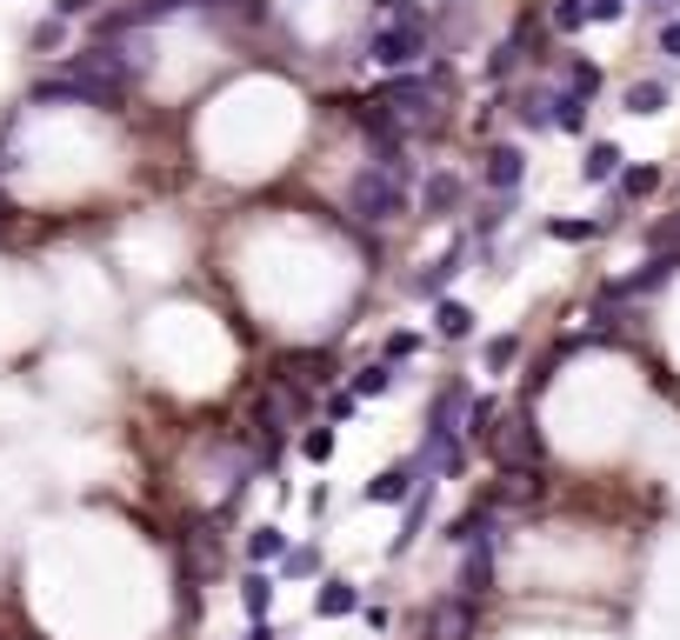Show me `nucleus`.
Wrapping results in <instances>:
<instances>
[{
	"instance_id": "c03bdc74",
	"label": "nucleus",
	"mask_w": 680,
	"mask_h": 640,
	"mask_svg": "<svg viewBox=\"0 0 680 640\" xmlns=\"http://www.w3.org/2000/svg\"><path fill=\"white\" fill-rule=\"evenodd\" d=\"M654 7H661V0H654Z\"/></svg>"
},
{
	"instance_id": "9d476101",
	"label": "nucleus",
	"mask_w": 680,
	"mask_h": 640,
	"mask_svg": "<svg viewBox=\"0 0 680 640\" xmlns=\"http://www.w3.org/2000/svg\"><path fill=\"white\" fill-rule=\"evenodd\" d=\"M674 274H680V254H654V260H648L641 274L614 280V287H608V301H628V294H654V287H668Z\"/></svg>"
},
{
	"instance_id": "7c9ffc66",
	"label": "nucleus",
	"mask_w": 680,
	"mask_h": 640,
	"mask_svg": "<svg viewBox=\"0 0 680 640\" xmlns=\"http://www.w3.org/2000/svg\"><path fill=\"white\" fill-rule=\"evenodd\" d=\"M568 93L594 100V93H601V67H594V60H574V67H568Z\"/></svg>"
},
{
	"instance_id": "ddd939ff",
	"label": "nucleus",
	"mask_w": 680,
	"mask_h": 640,
	"mask_svg": "<svg viewBox=\"0 0 680 640\" xmlns=\"http://www.w3.org/2000/svg\"><path fill=\"white\" fill-rule=\"evenodd\" d=\"M467 561H461V594L467 601H487L494 594V541H481V548H461Z\"/></svg>"
},
{
	"instance_id": "423d86ee",
	"label": "nucleus",
	"mask_w": 680,
	"mask_h": 640,
	"mask_svg": "<svg viewBox=\"0 0 680 640\" xmlns=\"http://www.w3.org/2000/svg\"><path fill=\"white\" fill-rule=\"evenodd\" d=\"M427 481H434V474H427V461H421V454H407V461H394V467H381V474L367 481V501H374V508H394V501H414Z\"/></svg>"
},
{
	"instance_id": "a211bd4d",
	"label": "nucleus",
	"mask_w": 680,
	"mask_h": 640,
	"mask_svg": "<svg viewBox=\"0 0 680 640\" xmlns=\"http://www.w3.org/2000/svg\"><path fill=\"white\" fill-rule=\"evenodd\" d=\"M581 174H588V180L601 187V180H614V174H628V154H621L614 140H594V147H588V160H581Z\"/></svg>"
},
{
	"instance_id": "393cba45",
	"label": "nucleus",
	"mask_w": 680,
	"mask_h": 640,
	"mask_svg": "<svg viewBox=\"0 0 680 640\" xmlns=\"http://www.w3.org/2000/svg\"><path fill=\"white\" fill-rule=\"evenodd\" d=\"M668 107V80H634L628 87V114H661Z\"/></svg>"
},
{
	"instance_id": "cd10ccee",
	"label": "nucleus",
	"mask_w": 680,
	"mask_h": 640,
	"mask_svg": "<svg viewBox=\"0 0 680 640\" xmlns=\"http://www.w3.org/2000/svg\"><path fill=\"white\" fill-rule=\"evenodd\" d=\"M654 187H661V167H628L621 174V200H648Z\"/></svg>"
},
{
	"instance_id": "0eeeda50",
	"label": "nucleus",
	"mask_w": 680,
	"mask_h": 640,
	"mask_svg": "<svg viewBox=\"0 0 680 640\" xmlns=\"http://www.w3.org/2000/svg\"><path fill=\"white\" fill-rule=\"evenodd\" d=\"M474 628H481V601H467V594L434 601L427 621H421V634L427 640H474Z\"/></svg>"
},
{
	"instance_id": "4be33fe9",
	"label": "nucleus",
	"mask_w": 680,
	"mask_h": 640,
	"mask_svg": "<svg viewBox=\"0 0 680 640\" xmlns=\"http://www.w3.org/2000/svg\"><path fill=\"white\" fill-rule=\"evenodd\" d=\"M240 608H247V621H267V608H274V581H267L260 568L240 581Z\"/></svg>"
},
{
	"instance_id": "58836bf2",
	"label": "nucleus",
	"mask_w": 680,
	"mask_h": 640,
	"mask_svg": "<svg viewBox=\"0 0 680 640\" xmlns=\"http://www.w3.org/2000/svg\"><path fill=\"white\" fill-rule=\"evenodd\" d=\"M628 13V0H588V20H601V27H614Z\"/></svg>"
},
{
	"instance_id": "f3484780",
	"label": "nucleus",
	"mask_w": 680,
	"mask_h": 640,
	"mask_svg": "<svg viewBox=\"0 0 680 640\" xmlns=\"http://www.w3.org/2000/svg\"><path fill=\"white\" fill-rule=\"evenodd\" d=\"M361 608V588L354 581H321V594H314V614L321 621H341V614H354Z\"/></svg>"
},
{
	"instance_id": "72a5a7b5",
	"label": "nucleus",
	"mask_w": 680,
	"mask_h": 640,
	"mask_svg": "<svg viewBox=\"0 0 680 640\" xmlns=\"http://www.w3.org/2000/svg\"><path fill=\"white\" fill-rule=\"evenodd\" d=\"M300 454L321 467V461H334V427H314V434H300Z\"/></svg>"
},
{
	"instance_id": "9b49d317",
	"label": "nucleus",
	"mask_w": 680,
	"mask_h": 640,
	"mask_svg": "<svg viewBox=\"0 0 680 640\" xmlns=\"http://www.w3.org/2000/svg\"><path fill=\"white\" fill-rule=\"evenodd\" d=\"M521 180H528V154H521L514 140L487 147V187H494V194H514Z\"/></svg>"
},
{
	"instance_id": "f704fd0d",
	"label": "nucleus",
	"mask_w": 680,
	"mask_h": 640,
	"mask_svg": "<svg viewBox=\"0 0 680 640\" xmlns=\"http://www.w3.org/2000/svg\"><path fill=\"white\" fill-rule=\"evenodd\" d=\"M421 354V334H387V347H381V361H414Z\"/></svg>"
},
{
	"instance_id": "c9c22d12",
	"label": "nucleus",
	"mask_w": 680,
	"mask_h": 640,
	"mask_svg": "<svg viewBox=\"0 0 680 640\" xmlns=\"http://www.w3.org/2000/svg\"><path fill=\"white\" fill-rule=\"evenodd\" d=\"M60 33H67V20L53 13V20H40V27H33V47H40V53H53V47H60Z\"/></svg>"
},
{
	"instance_id": "4468645a",
	"label": "nucleus",
	"mask_w": 680,
	"mask_h": 640,
	"mask_svg": "<svg viewBox=\"0 0 680 640\" xmlns=\"http://www.w3.org/2000/svg\"><path fill=\"white\" fill-rule=\"evenodd\" d=\"M427 514H434V481H427V488H421V494L407 501V521H401V534L387 541V561H401V554H407V548L421 541V528H427Z\"/></svg>"
},
{
	"instance_id": "bb28decb",
	"label": "nucleus",
	"mask_w": 680,
	"mask_h": 640,
	"mask_svg": "<svg viewBox=\"0 0 680 640\" xmlns=\"http://www.w3.org/2000/svg\"><path fill=\"white\" fill-rule=\"evenodd\" d=\"M387 387H394V361H374V367L354 374V394H361V401H374V394H387Z\"/></svg>"
},
{
	"instance_id": "e433bc0d",
	"label": "nucleus",
	"mask_w": 680,
	"mask_h": 640,
	"mask_svg": "<svg viewBox=\"0 0 680 640\" xmlns=\"http://www.w3.org/2000/svg\"><path fill=\"white\" fill-rule=\"evenodd\" d=\"M514 60H521V40H507V47H494V60H487V73H494V80H507V73H514Z\"/></svg>"
},
{
	"instance_id": "ea45409f",
	"label": "nucleus",
	"mask_w": 680,
	"mask_h": 640,
	"mask_svg": "<svg viewBox=\"0 0 680 640\" xmlns=\"http://www.w3.org/2000/svg\"><path fill=\"white\" fill-rule=\"evenodd\" d=\"M661 53H674L680 60V20H661Z\"/></svg>"
},
{
	"instance_id": "1a4fd4ad",
	"label": "nucleus",
	"mask_w": 680,
	"mask_h": 640,
	"mask_svg": "<svg viewBox=\"0 0 680 640\" xmlns=\"http://www.w3.org/2000/svg\"><path fill=\"white\" fill-rule=\"evenodd\" d=\"M494 534H501V508L481 501V508H467V514L447 528V548H481V541H494Z\"/></svg>"
},
{
	"instance_id": "6ab92c4d",
	"label": "nucleus",
	"mask_w": 680,
	"mask_h": 640,
	"mask_svg": "<svg viewBox=\"0 0 680 640\" xmlns=\"http://www.w3.org/2000/svg\"><path fill=\"white\" fill-rule=\"evenodd\" d=\"M434 334L441 341H467L474 334V307L467 301H434Z\"/></svg>"
},
{
	"instance_id": "dca6fc26",
	"label": "nucleus",
	"mask_w": 680,
	"mask_h": 640,
	"mask_svg": "<svg viewBox=\"0 0 680 640\" xmlns=\"http://www.w3.org/2000/svg\"><path fill=\"white\" fill-rule=\"evenodd\" d=\"M461 260H467V247L454 240V247H447V254H441V260H434L427 274H414V294H421V301H434V294H441V287H447V280L461 274Z\"/></svg>"
},
{
	"instance_id": "7ed1b4c3",
	"label": "nucleus",
	"mask_w": 680,
	"mask_h": 640,
	"mask_svg": "<svg viewBox=\"0 0 680 640\" xmlns=\"http://www.w3.org/2000/svg\"><path fill=\"white\" fill-rule=\"evenodd\" d=\"M434 93H441V80H427V73H394V80L374 93V107H381L401 134H414V127H434Z\"/></svg>"
},
{
	"instance_id": "37998d69",
	"label": "nucleus",
	"mask_w": 680,
	"mask_h": 640,
	"mask_svg": "<svg viewBox=\"0 0 680 640\" xmlns=\"http://www.w3.org/2000/svg\"><path fill=\"white\" fill-rule=\"evenodd\" d=\"M374 7H387V13H401V7H407V0H374Z\"/></svg>"
},
{
	"instance_id": "2f4dec72",
	"label": "nucleus",
	"mask_w": 680,
	"mask_h": 640,
	"mask_svg": "<svg viewBox=\"0 0 680 640\" xmlns=\"http://www.w3.org/2000/svg\"><path fill=\"white\" fill-rule=\"evenodd\" d=\"M33 107H80V93H73V80H40Z\"/></svg>"
},
{
	"instance_id": "412c9836",
	"label": "nucleus",
	"mask_w": 680,
	"mask_h": 640,
	"mask_svg": "<svg viewBox=\"0 0 680 640\" xmlns=\"http://www.w3.org/2000/svg\"><path fill=\"white\" fill-rule=\"evenodd\" d=\"M247 561H254V568H267V561H287V534H280L274 521H267V528H254V534H247Z\"/></svg>"
},
{
	"instance_id": "4c0bfd02",
	"label": "nucleus",
	"mask_w": 680,
	"mask_h": 640,
	"mask_svg": "<svg viewBox=\"0 0 680 640\" xmlns=\"http://www.w3.org/2000/svg\"><path fill=\"white\" fill-rule=\"evenodd\" d=\"M354 414H361V394H354V387H347V394H334V401H327V421H354Z\"/></svg>"
},
{
	"instance_id": "79ce46f5",
	"label": "nucleus",
	"mask_w": 680,
	"mask_h": 640,
	"mask_svg": "<svg viewBox=\"0 0 680 640\" xmlns=\"http://www.w3.org/2000/svg\"><path fill=\"white\" fill-rule=\"evenodd\" d=\"M247 640H274V628H267V621H254V628H247Z\"/></svg>"
},
{
	"instance_id": "f8f14e48",
	"label": "nucleus",
	"mask_w": 680,
	"mask_h": 640,
	"mask_svg": "<svg viewBox=\"0 0 680 640\" xmlns=\"http://www.w3.org/2000/svg\"><path fill=\"white\" fill-rule=\"evenodd\" d=\"M461 180L454 174H427V187H421V220H454L461 214Z\"/></svg>"
},
{
	"instance_id": "c85d7f7f",
	"label": "nucleus",
	"mask_w": 680,
	"mask_h": 640,
	"mask_svg": "<svg viewBox=\"0 0 680 640\" xmlns=\"http://www.w3.org/2000/svg\"><path fill=\"white\" fill-rule=\"evenodd\" d=\"M280 574H287V581H314V574H321V548H287Z\"/></svg>"
},
{
	"instance_id": "f03ea898",
	"label": "nucleus",
	"mask_w": 680,
	"mask_h": 640,
	"mask_svg": "<svg viewBox=\"0 0 680 640\" xmlns=\"http://www.w3.org/2000/svg\"><path fill=\"white\" fill-rule=\"evenodd\" d=\"M407 180H414V174H394V167H361V174L347 180V214H354V220H367V227L401 220V214H407Z\"/></svg>"
},
{
	"instance_id": "20e7f679",
	"label": "nucleus",
	"mask_w": 680,
	"mask_h": 640,
	"mask_svg": "<svg viewBox=\"0 0 680 640\" xmlns=\"http://www.w3.org/2000/svg\"><path fill=\"white\" fill-rule=\"evenodd\" d=\"M381 67H394V73H407L421 53H427V13H414V7H401L381 33H374V47H367Z\"/></svg>"
},
{
	"instance_id": "6e6552de",
	"label": "nucleus",
	"mask_w": 680,
	"mask_h": 640,
	"mask_svg": "<svg viewBox=\"0 0 680 640\" xmlns=\"http://www.w3.org/2000/svg\"><path fill=\"white\" fill-rule=\"evenodd\" d=\"M474 407V387L467 381H447L441 394H434V407H427V434H461V414Z\"/></svg>"
},
{
	"instance_id": "c756f323",
	"label": "nucleus",
	"mask_w": 680,
	"mask_h": 640,
	"mask_svg": "<svg viewBox=\"0 0 680 640\" xmlns=\"http://www.w3.org/2000/svg\"><path fill=\"white\" fill-rule=\"evenodd\" d=\"M548 27H554V33H581V27H588V0H554Z\"/></svg>"
},
{
	"instance_id": "5701e85b",
	"label": "nucleus",
	"mask_w": 680,
	"mask_h": 640,
	"mask_svg": "<svg viewBox=\"0 0 680 640\" xmlns=\"http://www.w3.org/2000/svg\"><path fill=\"white\" fill-rule=\"evenodd\" d=\"M514 114H521V127H534V134H541V127H554V93H541V87H528Z\"/></svg>"
},
{
	"instance_id": "f257e3e1",
	"label": "nucleus",
	"mask_w": 680,
	"mask_h": 640,
	"mask_svg": "<svg viewBox=\"0 0 680 640\" xmlns=\"http://www.w3.org/2000/svg\"><path fill=\"white\" fill-rule=\"evenodd\" d=\"M67 80H73V93H80V107H120L127 100V87H134V73H127V60L114 53V47H80L73 53V67H67Z\"/></svg>"
},
{
	"instance_id": "a878e982",
	"label": "nucleus",
	"mask_w": 680,
	"mask_h": 640,
	"mask_svg": "<svg viewBox=\"0 0 680 640\" xmlns=\"http://www.w3.org/2000/svg\"><path fill=\"white\" fill-rule=\"evenodd\" d=\"M554 127L561 134H588V100L581 93H554Z\"/></svg>"
},
{
	"instance_id": "2eb2a0df",
	"label": "nucleus",
	"mask_w": 680,
	"mask_h": 640,
	"mask_svg": "<svg viewBox=\"0 0 680 640\" xmlns=\"http://www.w3.org/2000/svg\"><path fill=\"white\" fill-rule=\"evenodd\" d=\"M294 414H300V394H287V387L280 394H260V407H254V421L267 427V441H280L294 427Z\"/></svg>"
},
{
	"instance_id": "b1692460",
	"label": "nucleus",
	"mask_w": 680,
	"mask_h": 640,
	"mask_svg": "<svg viewBox=\"0 0 680 640\" xmlns=\"http://www.w3.org/2000/svg\"><path fill=\"white\" fill-rule=\"evenodd\" d=\"M514 361H521V334H494V341L481 347V367H487V374H507Z\"/></svg>"
},
{
	"instance_id": "39448f33",
	"label": "nucleus",
	"mask_w": 680,
	"mask_h": 640,
	"mask_svg": "<svg viewBox=\"0 0 680 640\" xmlns=\"http://www.w3.org/2000/svg\"><path fill=\"white\" fill-rule=\"evenodd\" d=\"M487 454L501 461V474H507V467H541V427H534V407H521L514 421H501V434H494Z\"/></svg>"
},
{
	"instance_id": "aec40b11",
	"label": "nucleus",
	"mask_w": 680,
	"mask_h": 640,
	"mask_svg": "<svg viewBox=\"0 0 680 640\" xmlns=\"http://www.w3.org/2000/svg\"><path fill=\"white\" fill-rule=\"evenodd\" d=\"M501 401H487V394H474V407H467V441H481V447H494V434H501Z\"/></svg>"
},
{
	"instance_id": "473e14b6",
	"label": "nucleus",
	"mask_w": 680,
	"mask_h": 640,
	"mask_svg": "<svg viewBox=\"0 0 680 640\" xmlns=\"http://www.w3.org/2000/svg\"><path fill=\"white\" fill-rule=\"evenodd\" d=\"M601 227H608V220H548V234H554V240H594Z\"/></svg>"
},
{
	"instance_id": "a19ab883",
	"label": "nucleus",
	"mask_w": 680,
	"mask_h": 640,
	"mask_svg": "<svg viewBox=\"0 0 680 640\" xmlns=\"http://www.w3.org/2000/svg\"><path fill=\"white\" fill-rule=\"evenodd\" d=\"M87 7H93V0H53V13H60V20H73V13H87Z\"/></svg>"
}]
</instances>
